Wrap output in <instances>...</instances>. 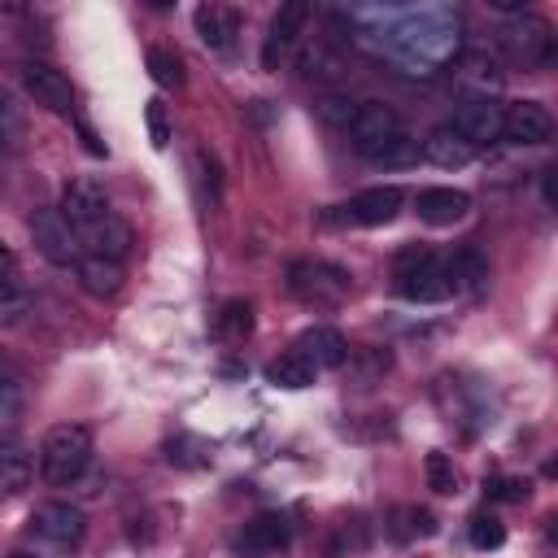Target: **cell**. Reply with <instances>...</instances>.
Here are the masks:
<instances>
[{"label":"cell","instance_id":"6da1fadb","mask_svg":"<svg viewBox=\"0 0 558 558\" xmlns=\"http://www.w3.org/2000/svg\"><path fill=\"white\" fill-rule=\"evenodd\" d=\"M87 532V514L70 501H44L35 514H31V527H26V545H31V558H70L78 549Z\"/></svg>","mask_w":558,"mask_h":558},{"label":"cell","instance_id":"7a4b0ae2","mask_svg":"<svg viewBox=\"0 0 558 558\" xmlns=\"http://www.w3.org/2000/svg\"><path fill=\"white\" fill-rule=\"evenodd\" d=\"M92 462V432L83 423H57L44 432V445H39V471L48 484L65 488L74 484Z\"/></svg>","mask_w":558,"mask_h":558},{"label":"cell","instance_id":"3957f363","mask_svg":"<svg viewBox=\"0 0 558 558\" xmlns=\"http://www.w3.org/2000/svg\"><path fill=\"white\" fill-rule=\"evenodd\" d=\"M288 288L292 296L310 301V305H340L353 288L349 270L336 266V262H318V257H305V262H292L288 266Z\"/></svg>","mask_w":558,"mask_h":558},{"label":"cell","instance_id":"277c9868","mask_svg":"<svg viewBox=\"0 0 558 558\" xmlns=\"http://www.w3.org/2000/svg\"><path fill=\"white\" fill-rule=\"evenodd\" d=\"M344 135H349V144H353L366 161H375L392 140H401V135H405V122H401V113H397V109H388V105L371 100V105H357V118H353V126H349Z\"/></svg>","mask_w":558,"mask_h":558},{"label":"cell","instance_id":"5b68a950","mask_svg":"<svg viewBox=\"0 0 558 558\" xmlns=\"http://www.w3.org/2000/svg\"><path fill=\"white\" fill-rule=\"evenodd\" d=\"M392 279H397V292L405 301H418V305H436V301H449L458 292L449 262H440L436 253H427L423 262H414L405 270H392Z\"/></svg>","mask_w":558,"mask_h":558},{"label":"cell","instance_id":"8992f818","mask_svg":"<svg viewBox=\"0 0 558 558\" xmlns=\"http://www.w3.org/2000/svg\"><path fill=\"white\" fill-rule=\"evenodd\" d=\"M31 240L52 266H78V257H83V244H78L74 227L61 218V209H35L31 214Z\"/></svg>","mask_w":558,"mask_h":558},{"label":"cell","instance_id":"52a82bcc","mask_svg":"<svg viewBox=\"0 0 558 558\" xmlns=\"http://www.w3.org/2000/svg\"><path fill=\"white\" fill-rule=\"evenodd\" d=\"M310 22V4L305 0H288L275 9L270 26H266V39H262V70H279L283 57L296 48V35L305 31Z\"/></svg>","mask_w":558,"mask_h":558},{"label":"cell","instance_id":"ba28073f","mask_svg":"<svg viewBox=\"0 0 558 558\" xmlns=\"http://www.w3.org/2000/svg\"><path fill=\"white\" fill-rule=\"evenodd\" d=\"M449 131H458L471 148L493 144V140H501V105H497L493 96H466V100L453 109Z\"/></svg>","mask_w":558,"mask_h":558},{"label":"cell","instance_id":"9c48e42d","mask_svg":"<svg viewBox=\"0 0 558 558\" xmlns=\"http://www.w3.org/2000/svg\"><path fill=\"white\" fill-rule=\"evenodd\" d=\"M554 118L541 100H510L501 109V140L510 144H549Z\"/></svg>","mask_w":558,"mask_h":558},{"label":"cell","instance_id":"30bf717a","mask_svg":"<svg viewBox=\"0 0 558 558\" xmlns=\"http://www.w3.org/2000/svg\"><path fill=\"white\" fill-rule=\"evenodd\" d=\"M22 87L35 96V105H44L48 113H70L74 109V87L70 78L48 65V61H26L22 65Z\"/></svg>","mask_w":558,"mask_h":558},{"label":"cell","instance_id":"8fae6325","mask_svg":"<svg viewBox=\"0 0 558 558\" xmlns=\"http://www.w3.org/2000/svg\"><path fill=\"white\" fill-rule=\"evenodd\" d=\"M405 205V192L392 187V183H379V187H366L357 192L349 205H344V218L357 222V227H388Z\"/></svg>","mask_w":558,"mask_h":558},{"label":"cell","instance_id":"7c38bea8","mask_svg":"<svg viewBox=\"0 0 558 558\" xmlns=\"http://www.w3.org/2000/svg\"><path fill=\"white\" fill-rule=\"evenodd\" d=\"M61 218L74 227V235L87 227V222H96L100 214H109V201H105V187L96 183V179H70L65 187H61Z\"/></svg>","mask_w":558,"mask_h":558},{"label":"cell","instance_id":"4fadbf2b","mask_svg":"<svg viewBox=\"0 0 558 558\" xmlns=\"http://www.w3.org/2000/svg\"><path fill=\"white\" fill-rule=\"evenodd\" d=\"M288 541H292V523L283 514H257L235 536V554H244V558H270L279 549H288Z\"/></svg>","mask_w":558,"mask_h":558},{"label":"cell","instance_id":"5bb4252c","mask_svg":"<svg viewBox=\"0 0 558 558\" xmlns=\"http://www.w3.org/2000/svg\"><path fill=\"white\" fill-rule=\"evenodd\" d=\"M501 35H506V48H510L514 57H523L527 65H545V61L554 57V35H549V26H545L541 17H532V13H519Z\"/></svg>","mask_w":558,"mask_h":558},{"label":"cell","instance_id":"9a60e30c","mask_svg":"<svg viewBox=\"0 0 558 558\" xmlns=\"http://www.w3.org/2000/svg\"><path fill=\"white\" fill-rule=\"evenodd\" d=\"M78 244L92 253V257H109V262H122L131 253V227L118 218V214H100L96 222H87L78 231Z\"/></svg>","mask_w":558,"mask_h":558},{"label":"cell","instance_id":"2e32d148","mask_svg":"<svg viewBox=\"0 0 558 558\" xmlns=\"http://www.w3.org/2000/svg\"><path fill=\"white\" fill-rule=\"evenodd\" d=\"M296 353H301L305 362H314V371H331V366H344V362H349L344 336H340L336 327H327V323L305 327V331L296 336Z\"/></svg>","mask_w":558,"mask_h":558},{"label":"cell","instance_id":"e0dca14e","mask_svg":"<svg viewBox=\"0 0 558 558\" xmlns=\"http://www.w3.org/2000/svg\"><path fill=\"white\" fill-rule=\"evenodd\" d=\"M414 209H418V218H423L427 227H453L458 218H466L471 196H466L462 187H423V192L414 196Z\"/></svg>","mask_w":558,"mask_h":558},{"label":"cell","instance_id":"ac0fdd59","mask_svg":"<svg viewBox=\"0 0 558 558\" xmlns=\"http://www.w3.org/2000/svg\"><path fill=\"white\" fill-rule=\"evenodd\" d=\"M192 22H196L201 44L214 48V52H227L235 44V35H240V13L227 9V4H196Z\"/></svg>","mask_w":558,"mask_h":558},{"label":"cell","instance_id":"d6986e66","mask_svg":"<svg viewBox=\"0 0 558 558\" xmlns=\"http://www.w3.org/2000/svg\"><path fill=\"white\" fill-rule=\"evenodd\" d=\"M78 283H83V292H92V296H118V288H122V262H109V257H92V253H83L78 257Z\"/></svg>","mask_w":558,"mask_h":558},{"label":"cell","instance_id":"ffe728a7","mask_svg":"<svg viewBox=\"0 0 558 558\" xmlns=\"http://www.w3.org/2000/svg\"><path fill=\"white\" fill-rule=\"evenodd\" d=\"M432 166H445V170H458V166H466L471 157H475V148L458 135V131H449V126H440V131H432L427 140H423V148H418Z\"/></svg>","mask_w":558,"mask_h":558},{"label":"cell","instance_id":"44dd1931","mask_svg":"<svg viewBox=\"0 0 558 558\" xmlns=\"http://www.w3.org/2000/svg\"><path fill=\"white\" fill-rule=\"evenodd\" d=\"M31 475H35V462H31V453H26L22 445H9V440H0V497H13V493H22V488L31 484Z\"/></svg>","mask_w":558,"mask_h":558},{"label":"cell","instance_id":"7402d4cb","mask_svg":"<svg viewBox=\"0 0 558 558\" xmlns=\"http://www.w3.org/2000/svg\"><path fill=\"white\" fill-rule=\"evenodd\" d=\"M314 375H318L314 362H305L296 349L292 353H279L275 362H266V384H275V388H292L296 392V388H310Z\"/></svg>","mask_w":558,"mask_h":558},{"label":"cell","instance_id":"603a6c76","mask_svg":"<svg viewBox=\"0 0 558 558\" xmlns=\"http://www.w3.org/2000/svg\"><path fill=\"white\" fill-rule=\"evenodd\" d=\"M214 331H218V340L240 344L253 331V305L248 301H227L222 314H218V323H214Z\"/></svg>","mask_w":558,"mask_h":558},{"label":"cell","instance_id":"cb8c5ba5","mask_svg":"<svg viewBox=\"0 0 558 558\" xmlns=\"http://www.w3.org/2000/svg\"><path fill=\"white\" fill-rule=\"evenodd\" d=\"M144 61H148V74H153V83H157V87H179V83H183V61H179V52H174V48L153 44Z\"/></svg>","mask_w":558,"mask_h":558},{"label":"cell","instance_id":"d4e9b609","mask_svg":"<svg viewBox=\"0 0 558 558\" xmlns=\"http://www.w3.org/2000/svg\"><path fill=\"white\" fill-rule=\"evenodd\" d=\"M397 541H418V536H436V514L423 506H401L397 510Z\"/></svg>","mask_w":558,"mask_h":558},{"label":"cell","instance_id":"484cf974","mask_svg":"<svg viewBox=\"0 0 558 558\" xmlns=\"http://www.w3.org/2000/svg\"><path fill=\"white\" fill-rule=\"evenodd\" d=\"M314 113H318L323 126H331V131H349L353 118H357V100H349V96H323V100L314 105Z\"/></svg>","mask_w":558,"mask_h":558},{"label":"cell","instance_id":"4316f807","mask_svg":"<svg viewBox=\"0 0 558 558\" xmlns=\"http://www.w3.org/2000/svg\"><path fill=\"white\" fill-rule=\"evenodd\" d=\"M449 270H453V279H458V288H484V279H488V262H484L475 248H462V253L449 262Z\"/></svg>","mask_w":558,"mask_h":558},{"label":"cell","instance_id":"83f0119b","mask_svg":"<svg viewBox=\"0 0 558 558\" xmlns=\"http://www.w3.org/2000/svg\"><path fill=\"white\" fill-rule=\"evenodd\" d=\"M423 475H427V488L432 493H458V471H453V458L449 453H427L423 462Z\"/></svg>","mask_w":558,"mask_h":558},{"label":"cell","instance_id":"f1b7e54d","mask_svg":"<svg viewBox=\"0 0 558 558\" xmlns=\"http://www.w3.org/2000/svg\"><path fill=\"white\" fill-rule=\"evenodd\" d=\"M22 418V384L0 371V436H9Z\"/></svg>","mask_w":558,"mask_h":558},{"label":"cell","instance_id":"f546056e","mask_svg":"<svg viewBox=\"0 0 558 558\" xmlns=\"http://www.w3.org/2000/svg\"><path fill=\"white\" fill-rule=\"evenodd\" d=\"M506 541V523L497 514H475L471 519V545L475 549H497Z\"/></svg>","mask_w":558,"mask_h":558},{"label":"cell","instance_id":"4dcf8cb0","mask_svg":"<svg viewBox=\"0 0 558 558\" xmlns=\"http://www.w3.org/2000/svg\"><path fill=\"white\" fill-rule=\"evenodd\" d=\"M144 122H148L153 148H166V144H170V118H166V105H161V100H148V105H144Z\"/></svg>","mask_w":558,"mask_h":558},{"label":"cell","instance_id":"1f68e13d","mask_svg":"<svg viewBox=\"0 0 558 558\" xmlns=\"http://www.w3.org/2000/svg\"><path fill=\"white\" fill-rule=\"evenodd\" d=\"M414 157H418V140L405 131L401 140H392V144H388V148L375 157V166H410Z\"/></svg>","mask_w":558,"mask_h":558},{"label":"cell","instance_id":"d6a6232c","mask_svg":"<svg viewBox=\"0 0 558 558\" xmlns=\"http://www.w3.org/2000/svg\"><path fill=\"white\" fill-rule=\"evenodd\" d=\"M196 170H201V183H205V192L218 201L222 196V170H218V161H214V153H205V148H196Z\"/></svg>","mask_w":558,"mask_h":558},{"label":"cell","instance_id":"836d02e7","mask_svg":"<svg viewBox=\"0 0 558 558\" xmlns=\"http://www.w3.org/2000/svg\"><path fill=\"white\" fill-rule=\"evenodd\" d=\"M166 449H170L166 458H170V462H179V466H201V462H205V458H201V453H205V445H201V440H192V436H179V440H170Z\"/></svg>","mask_w":558,"mask_h":558},{"label":"cell","instance_id":"e575fe53","mask_svg":"<svg viewBox=\"0 0 558 558\" xmlns=\"http://www.w3.org/2000/svg\"><path fill=\"white\" fill-rule=\"evenodd\" d=\"M484 493L501 497V501H523L527 497V480H484Z\"/></svg>","mask_w":558,"mask_h":558},{"label":"cell","instance_id":"d590c367","mask_svg":"<svg viewBox=\"0 0 558 558\" xmlns=\"http://www.w3.org/2000/svg\"><path fill=\"white\" fill-rule=\"evenodd\" d=\"M22 283H17V257L0 244V296H13Z\"/></svg>","mask_w":558,"mask_h":558},{"label":"cell","instance_id":"8d00e7d4","mask_svg":"<svg viewBox=\"0 0 558 558\" xmlns=\"http://www.w3.org/2000/svg\"><path fill=\"white\" fill-rule=\"evenodd\" d=\"M78 135H83V148H87L92 157H105V144H100V135H96L87 122H78Z\"/></svg>","mask_w":558,"mask_h":558},{"label":"cell","instance_id":"74e56055","mask_svg":"<svg viewBox=\"0 0 558 558\" xmlns=\"http://www.w3.org/2000/svg\"><path fill=\"white\" fill-rule=\"evenodd\" d=\"M545 201H549V205L558 201V192H554V170H545Z\"/></svg>","mask_w":558,"mask_h":558},{"label":"cell","instance_id":"f35d334b","mask_svg":"<svg viewBox=\"0 0 558 558\" xmlns=\"http://www.w3.org/2000/svg\"><path fill=\"white\" fill-rule=\"evenodd\" d=\"M13 558H31V554H13Z\"/></svg>","mask_w":558,"mask_h":558}]
</instances>
